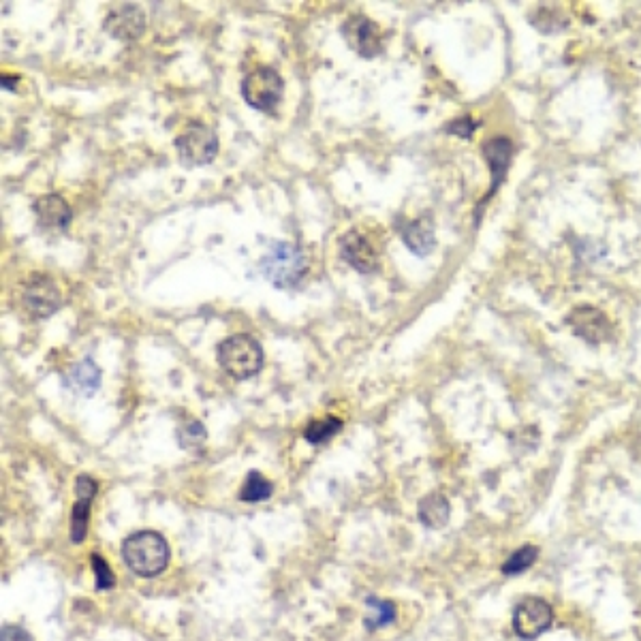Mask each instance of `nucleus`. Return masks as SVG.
I'll use <instances>...</instances> for the list:
<instances>
[{
  "label": "nucleus",
  "mask_w": 641,
  "mask_h": 641,
  "mask_svg": "<svg viewBox=\"0 0 641 641\" xmlns=\"http://www.w3.org/2000/svg\"><path fill=\"white\" fill-rule=\"evenodd\" d=\"M122 558L135 575L156 577L165 571L169 562V545L163 535L154 530H142L122 543Z\"/></svg>",
  "instance_id": "nucleus-1"
},
{
  "label": "nucleus",
  "mask_w": 641,
  "mask_h": 641,
  "mask_svg": "<svg viewBox=\"0 0 641 641\" xmlns=\"http://www.w3.org/2000/svg\"><path fill=\"white\" fill-rule=\"evenodd\" d=\"M308 261L300 246L291 242H272L261 257V274L276 289H293L304 280Z\"/></svg>",
  "instance_id": "nucleus-2"
},
{
  "label": "nucleus",
  "mask_w": 641,
  "mask_h": 641,
  "mask_svg": "<svg viewBox=\"0 0 641 641\" xmlns=\"http://www.w3.org/2000/svg\"><path fill=\"white\" fill-rule=\"evenodd\" d=\"M216 359L231 379L246 381L263 368V349L250 334H236L216 347Z\"/></svg>",
  "instance_id": "nucleus-3"
},
{
  "label": "nucleus",
  "mask_w": 641,
  "mask_h": 641,
  "mask_svg": "<svg viewBox=\"0 0 641 641\" xmlns=\"http://www.w3.org/2000/svg\"><path fill=\"white\" fill-rule=\"evenodd\" d=\"M176 150L186 167L210 165L218 154V137L203 122H189L176 139Z\"/></svg>",
  "instance_id": "nucleus-4"
},
{
  "label": "nucleus",
  "mask_w": 641,
  "mask_h": 641,
  "mask_svg": "<svg viewBox=\"0 0 641 641\" xmlns=\"http://www.w3.org/2000/svg\"><path fill=\"white\" fill-rule=\"evenodd\" d=\"M283 77L272 67H257L242 80V97L257 112H274L283 99Z\"/></svg>",
  "instance_id": "nucleus-5"
},
{
  "label": "nucleus",
  "mask_w": 641,
  "mask_h": 641,
  "mask_svg": "<svg viewBox=\"0 0 641 641\" xmlns=\"http://www.w3.org/2000/svg\"><path fill=\"white\" fill-rule=\"evenodd\" d=\"M22 304L30 317L35 319H48L54 312H58L62 304V295L56 285V280L48 274H33L24 285L22 291Z\"/></svg>",
  "instance_id": "nucleus-6"
},
{
  "label": "nucleus",
  "mask_w": 641,
  "mask_h": 641,
  "mask_svg": "<svg viewBox=\"0 0 641 641\" xmlns=\"http://www.w3.org/2000/svg\"><path fill=\"white\" fill-rule=\"evenodd\" d=\"M340 33L345 37L349 48L362 58H374L383 52L379 26L362 13H355L351 18H347L340 28Z\"/></svg>",
  "instance_id": "nucleus-7"
},
{
  "label": "nucleus",
  "mask_w": 641,
  "mask_h": 641,
  "mask_svg": "<svg viewBox=\"0 0 641 641\" xmlns=\"http://www.w3.org/2000/svg\"><path fill=\"white\" fill-rule=\"evenodd\" d=\"M552 607L543 599L528 597L524 599L513 614V629L522 639H535L552 627Z\"/></svg>",
  "instance_id": "nucleus-8"
},
{
  "label": "nucleus",
  "mask_w": 641,
  "mask_h": 641,
  "mask_svg": "<svg viewBox=\"0 0 641 641\" xmlns=\"http://www.w3.org/2000/svg\"><path fill=\"white\" fill-rule=\"evenodd\" d=\"M338 248H340V257L345 259L355 272L370 274L377 270L379 265L377 248L372 246V242L359 229L347 231L345 236L340 238Z\"/></svg>",
  "instance_id": "nucleus-9"
},
{
  "label": "nucleus",
  "mask_w": 641,
  "mask_h": 641,
  "mask_svg": "<svg viewBox=\"0 0 641 641\" xmlns=\"http://www.w3.org/2000/svg\"><path fill=\"white\" fill-rule=\"evenodd\" d=\"M103 28L118 41H135L146 30V15L137 5H118L107 13Z\"/></svg>",
  "instance_id": "nucleus-10"
},
{
  "label": "nucleus",
  "mask_w": 641,
  "mask_h": 641,
  "mask_svg": "<svg viewBox=\"0 0 641 641\" xmlns=\"http://www.w3.org/2000/svg\"><path fill=\"white\" fill-rule=\"evenodd\" d=\"M75 507L71 515V541L73 543H82L88 533V520H90V505L92 500L97 496V481L80 475L75 479Z\"/></svg>",
  "instance_id": "nucleus-11"
},
{
  "label": "nucleus",
  "mask_w": 641,
  "mask_h": 641,
  "mask_svg": "<svg viewBox=\"0 0 641 641\" xmlns=\"http://www.w3.org/2000/svg\"><path fill=\"white\" fill-rule=\"evenodd\" d=\"M62 385L75 396L90 398L99 392L101 387V368L92 362L90 357L82 359L73 366L67 368V372L62 374Z\"/></svg>",
  "instance_id": "nucleus-12"
},
{
  "label": "nucleus",
  "mask_w": 641,
  "mask_h": 641,
  "mask_svg": "<svg viewBox=\"0 0 641 641\" xmlns=\"http://www.w3.org/2000/svg\"><path fill=\"white\" fill-rule=\"evenodd\" d=\"M511 154H513V146H511V139L507 137H494L490 142L483 144V156H486L490 174H492V189L486 195V199H483V203L492 199V195L498 191L500 182L505 180L509 163H511Z\"/></svg>",
  "instance_id": "nucleus-13"
},
{
  "label": "nucleus",
  "mask_w": 641,
  "mask_h": 641,
  "mask_svg": "<svg viewBox=\"0 0 641 641\" xmlns=\"http://www.w3.org/2000/svg\"><path fill=\"white\" fill-rule=\"evenodd\" d=\"M33 212L39 225L45 229H67L73 218V210L69 203L56 193L39 197L33 203Z\"/></svg>",
  "instance_id": "nucleus-14"
},
{
  "label": "nucleus",
  "mask_w": 641,
  "mask_h": 641,
  "mask_svg": "<svg viewBox=\"0 0 641 641\" xmlns=\"http://www.w3.org/2000/svg\"><path fill=\"white\" fill-rule=\"evenodd\" d=\"M569 323L573 325V330L577 332V336H582L588 342H594V345L609 338L607 317L597 308H590V306L575 308L571 312Z\"/></svg>",
  "instance_id": "nucleus-15"
},
{
  "label": "nucleus",
  "mask_w": 641,
  "mask_h": 641,
  "mask_svg": "<svg viewBox=\"0 0 641 641\" xmlns=\"http://www.w3.org/2000/svg\"><path fill=\"white\" fill-rule=\"evenodd\" d=\"M402 240L413 255H417V257L430 255L432 248L436 246L432 218L421 216V218H417V221H411L402 231Z\"/></svg>",
  "instance_id": "nucleus-16"
},
{
  "label": "nucleus",
  "mask_w": 641,
  "mask_h": 641,
  "mask_svg": "<svg viewBox=\"0 0 641 641\" xmlns=\"http://www.w3.org/2000/svg\"><path fill=\"white\" fill-rule=\"evenodd\" d=\"M449 500L443 494H428L419 503V520L428 528H443L449 522Z\"/></svg>",
  "instance_id": "nucleus-17"
},
{
  "label": "nucleus",
  "mask_w": 641,
  "mask_h": 641,
  "mask_svg": "<svg viewBox=\"0 0 641 641\" xmlns=\"http://www.w3.org/2000/svg\"><path fill=\"white\" fill-rule=\"evenodd\" d=\"M396 620V607L392 601H381V599H374L370 597L366 601V627L370 631H377L387 627V624H392Z\"/></svg>",
  "instance_id": "nucleus-18"
},
{
  "label": "nucleus",
  "mask_w": 641,
  "mask_h": 641,
  "mask_svg": "<svg viewBox=\"0 0 641 641\" xmlns=\"http://www.w3.org/2000/svg\"><path fill=\"white\" fill-rule=\"evenodd\" d=\"M342 430V421L336 417H323V419H315L310 421L304 430V439L312 445H321L327 443Z\"/></svg>",
  "instance_id": "nucleus-19"
},
{
  "label": "nucleus",
  "mask_w": 641,
  "mask_h": 641,
  "mask_svg": "<svg viewBox=\"0 0 641 641\" xmlns=\"http://www.w3.org/2000/svg\"><path fill=\"white\" fill-rule=\"evenodd\" d=\"M272 490V481L265 479L259 471H250L240 490V500H244V503H261V500L272 496Z\"/></svg>",
  "instance_id": "nucleus-20"
},
{
  "label": "nucleus",
  "mask_w": 641,
  "mask_h": 641,
  "mask_svg": "<svg viewBox=\"0 0 641 641\" xmlns=\"http://www.w3.org/2000/svg\"><path fill=\"white\" fill-rule=\"evenodd\" d=\"M208 439L206 426L197 419H186L184 424L178 428V443L186 451H199Z\"/></svg>",
  "instance_id": "nucleus-21"
},
{
  "label": "nucleus",
  "mask_w": 641,
  "mask_h": 641,
  "mask_svg": "<svg viewBox=\"0 0 641 641\" xmlns=\"http://www.w3.org/2000/svg\"><path fill=\"white\" fill-rule=\"evenodd\" d=\"M537 556H539L537 547L524 545L522 550L513 552V554L509 556V560L503 565V573H505V575H520V573H524L526 569H530V567L535 565Z\"/></svg>",
  "instance_id": "nucleus-22"
},
{
  "label": "nucleus",
  "mask_w": 641,
  "mask_h": 641,
  "mask_svg": "<svg viewBox=\"0 0 641 641\" xmlns=\"http://www.w3.org/2000/svg\"><path fill=\"white\" fill-rule=\"evenodd\" d=\"M90 562H92V569H95L97 588H99V590L112 588V586L116 584V577H114V573H112V567H109L107 562L103 560V556H101V554H92Z\"/></svg>",
  "instance_id": "nucleus-23"
},
{
  "label": "nucleus",
  "mask_w": 641,
  "mask_h": 641,
  "mask_svg": "<svg viewBox=\"0 0 641 641\" xmlns=\"http://www.w3.org/2000/svg\"><path fill=\"white\" fill-rule=\"evenodd\" d=\"M447 131L453 133V135H460V137H471L473 131H475V122L468 116H464V118L453 120L447 127Z\"/></svg>",
  "instance_id": "nucleus-24"
},
{
  "label": "nucleus",
  "mask_w": 641,
  "mask_h": 641,
  "mask_svg": "<svg viewBox=\"0 0 641 641\" xmlns=\"http://www.w3.org/2000/svg\"><path fill=\"white\" fill-rule=\"evenodd\" d=\"M0 641H33L30 633L22 627H15V624H5L3 631H0Z\"/></svg>",
  "instance_id": "nucleus-25"
},
{
  "label": "nucleus",
  "mask_w": 641,
  "mask_h": 641,
  "mask_svg": "<svg viewBox=\"0 0 641 641\" xmlns=\"http://www.w3.org/2000/svg\"><path fill=\"white\" fill-rule=\"evenodd\" d=\"M15 80H18V77L3 75V88H5V90H15Z\"/></svg>",
  "instance_id": "nucleus-26"
}]
</instances>
